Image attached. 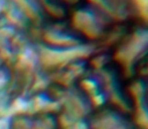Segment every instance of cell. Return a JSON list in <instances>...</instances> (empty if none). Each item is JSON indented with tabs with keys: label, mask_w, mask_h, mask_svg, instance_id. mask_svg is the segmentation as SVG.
Wrapping results in <instances>:
<instances>
[{
	"label": "cell",
	"mask_w": 148,
	"mask_h": 129,
	"mask_svg": "<svg viewBox=\"0 0 148 129\" xmlns=\"http://www.w3.org/2000/svg\"><path fill=\"white\" fill-rule=\"evenodd\" d=\"M38 14L42 22L58 32L66 40L79 43L80 37L70 30L66 22L69 16V6L75 5L80 0H26Z\"/></svg>",
	"instance_id": "cell-1"
}]
</instances>
